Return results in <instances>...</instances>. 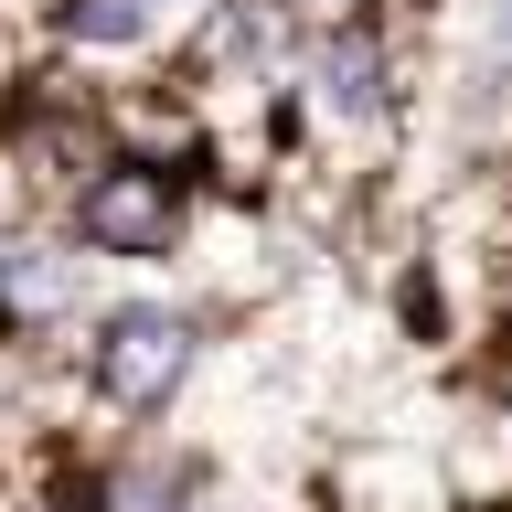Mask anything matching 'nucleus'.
Returning a JSON list of instances; mask_svg holds the SVG:
<instances>
[{
    "instance_id": "1",
    "label": "nucleus",
    "mask_w": 512,
    "mask_h": 512,
    "mask_svg": "<svg viewBox=\"0 0 512 512\" xmlns=\"http://www.w3.org/2000/svg\"><path fill=\"white\" fill-rule=\"evenodd\" d=\"M192 352H203L192 310H171V299H118V310H96L86 384H96V406H118V416H160L192 384Z\"/></svg>"
},
{
    "instance_id": "2",
    "label": "nucleus",
    "mask_w": 512,
    "mask_h": 512,
    "mask_svg": "<svg viewBox=\"0 0 512 512\" xmlns=\"http://www.w3.org/2000/svg\"><path fill=\"white\" fill-rule=\"evenodd\" d=\"M182 224H192V203H182V171L171 160H96L86 182H75V246L86 256H171L182 246Z\"/></svg>"
},
{
    "instance_id": "3",
    "label": "nucleus",
    "mask_w": 512,
    "mask_h": 512,
    "mask_svg": "<svg viewBox=\"0 0 512 512\" xmlns=\"http://www.w3.org/2000/svg\"><path fill=\"white\" fill-rule=\"evenodd\" d=\"M310 96L331 118H374L384 107V43L374 32H320L310 43Z\"/></svg>"
},
{
    "instance_id": "4",
    "label": "nucleus",
    "mask_w": 512,
    "mask_h": 512,
    "mask_svg": "<svg viewBox=\"0 0 512 512\" xmlns=\"http://www.w3.org/2000/svg\"><path fill=\"white\" fill-rule=\"evenodd\" d=\"M54 32L86 43V54H128V43L160 32V11H150V0H54Z\"/></svg>"
},
{
    "instance_id": "5",
    "label": "nucleus",
    "mask_w": 512,
    "mask_h": 512,
    "mask_svg": "<svg viewBox=\"0 0 512 512\" xmlns=\"http://www.w3.org/2000/svg\"><path fill=\"white\" fill-rule=\"evenodd\" d=\"M502 75H512V0H491V22H480V107L502 96Z\"/></svg>"
},
{
    "instance_id": "6",
    "label": "nucleus",
    "mask_w": 512,
    "mask_h": 512,
    "mask_svg": "<svg viewBox=\"0 0 512 512\" xmlns=\"http://www.w3.org/2000/svg\"><path fill=\"white\" fill-rule=\"evenodd\" d=\"M150 11H182V0H150Z\"/></svg>"
}]
</instances>
